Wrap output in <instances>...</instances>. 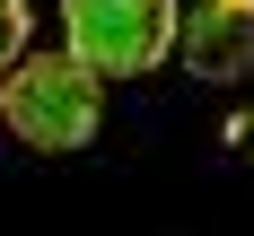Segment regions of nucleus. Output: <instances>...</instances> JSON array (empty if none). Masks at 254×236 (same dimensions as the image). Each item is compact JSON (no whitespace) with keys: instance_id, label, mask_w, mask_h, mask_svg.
<instances>
[{"instance_id":"1","label":"nucleus","mask_w":254,"mask_h":236,"mask_svg":"<svg viewBox=\"0 0 254 236\" xmlns=\"http://www.w3.org/2000/svg\"><path fill=\"white\" fill-rule=\"evenodd\" d=\"M0 114H9V131H18L26 149H88L97 140V114H105V88L88 70H79L70 52H18L9 70H0Z\"/></svg>"},{"instance_id":"4","label":"nucleus","mask_w":254,"mask_h":236,"mask_svg":"<svg viewBox=\"0 0 254 236\" xmlns=\"http://www.w3.org/2000/svg\"><path fill=\"white\" fill-rule=\"evenodd\" d=\"M18 44H26V0H0V70L18 61Z\"/></svg>"},{"instance_id":"2","label":"nucleus","mask_w":254,"mask_h":236,"mask_svg":"<svg viewBox=\"0 0 254 236\" xmlns=\"http://www.w3.org/2000/svg\"><path fill=\"white\" fill-rule=\"evenodd\" d=\"M62 52L97 79H140L176 52V0H62Z\"/></svg>"},{"instance_id":"3","label":"nucleus","mask_w":254,"mask_h":236,"mask_svg":"<svg viewBox=\"0 0 254 236\" xmlns=\"http://www.w3.org/2000/svg\"><path fill=\"white\" fill-rule=\"evenodd\" d=\"M176 52H184V70L210 79V88L246 79L254 70V0H202L193 18H176Z\"/></svg>"},{"instance_id":"5","label":"nucleus","mask_w":254,"mask_h":236,"mask_svg":"<svg viewBox=\"0 0 254 236\" xmlns=\"http://www.w3.org/2000/svg\"><path fill=\"white\" fill-rule=\"evenodd\" d=\"M237 149H254V105H246V123H237Z\"/></svg>"}]
</instances>
